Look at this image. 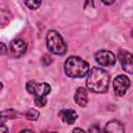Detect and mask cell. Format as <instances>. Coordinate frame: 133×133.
Instances as JSON below:
<instances>
[{"mask_svg":"<svg viewBox=\"0 0 133 133\" xmlns=\"http://www.w3.org/2000/svg\"><path fill=\"white\" fill-rule=\"evenodd\" d=\"M58 115L61 118V121L68 125H73L78 117L77 112L73 109H62L59 111Z\"/></svg>","mask_w":133,"mask_h":133,"instance_id":"9c48e42d","label":"cell"},{"mask_svg":"<svg viewBox=\"0 0 133 133\" xmlns=\"http://www.w3.org/2000/svg\"><path fill=\"white\" fill-rule=\"evenodd\" d=\"M11 14L8 10L0 9V27L7 26L11 21Z\"/></svg>","mask_w":133,"mask_h":133,"instance_id":"4fadbf2b","label":"cell"},{"mask_svg":"<svg viewBox=\"0 0 133 133\" xmlns=\"http://www.w3.org/2000/svg\"><path fill=\"white\" fill-rule=\"evenodd\" d=\"M88 71L89 64L78 56H70L64 62V73L71 78H82Z\"/></svg>","mask_w":133,"mask_h":133,"instance_id":"7a4b0ae2","label":"cell"},{"mask_svg":"<svg viewBox=\"0 0 133 133\" xmlns=\"http://www.w3.org/2000/svg\"><path fill=\"white\" fill-rule=\"evenodd\" d=\"M87 88L95 94H103L108 90L109 87V75L108 73L99 66H94L87 73L86 78Z\"/></svg>","mask_w":133,"mask_h":133,"instance_id":"6da1fadb","label":"cell"},{"mask_svg":"<svg viewBox=\"0 0 133 133\" xmlns=\"http://www.w3.org/2000/svg\"><path fill=\"white\" fill-rule=\"evenodd\" d=\"M96 61L101 66H111L115 63L116 58L115 55L108 50H100L95 54Z\"/></svg>","mask_w":133,"mask_h":133,"instance_id":"5b68a950","label":"cell"},{"mask_svg":"<svg viewBox=\"0 0 133 133\" xmlns=\"http://www.w3.org/2000/svg\"><path fill=\"white\" fill-rule=\"evenodd\" d=\"M27 51V44L21 39V38H17L10 42L9 45V53L10 56L14 58H19L21 56H23Z\"/></svg>","mask_w":133,"mask_h":133,"instance_id":"52a82bcc","label":"cell"},{"mask_svg":"<svg viewBox=\"0 0 133 133\" xmlns=\"http://www.w3.org/2000/svg\"><path fill=\"white\" fill-rule=\"evenodd\" d=\"M104 131L112 132V133H123V132H125V128L118 121H110L106 124Z\"/></svg>","mask_w":133,"mask_h":133,"instance_id":"8fae6325","label":"cell"},{"mask_svg":"<svg viewBox=\"0 0 133 133\" xmlns=\"http://www.w3.org/2000/svg\"><path fill=\"white\" fill-rule=\"evenodd\" d=\"M26 115V118L29 119V121H36L38 117H39V112L33 108H30L27 110V112L25 113Z\"/></svg>","mask_w":133,"mask_h":133,"instance_id":"9a60e30c","label":"cell"},{"mask_svg":"<svg viewBox=\"0 0 133 133\" xmlns=\"http://www.w3.org/2000/svg\"><path fill=\"white\" fill-rule=\"evenodd\" d=\"M116 0H102V2L104 3V4H106V5H110V4H112L113 2H115Z\"/></svg>","mask_w":133,"mask_h":133,"instance_id":"44dd1931","label":"cell"},{"mask_svg":"<svg viewBox=\"0 0 133 133\" xmlns=\"http://www.w3.org/2000/svg\"><path fill=\"white\" fill-rule=\"evenodd\" d=\"M46 44L48 50L54 55H63L68 49L62 36L55 30H49L47 32Z\"/></svg>","mask_w":133,"mask_h":133,"instance_id":"3957f363","label":"cell"},{"mask_svg":"<svg viewBox=\"0 0 133 133\" xmlns=\"http://www.w3.org/2000/svg\"><path fill=\"white\" fill-rule=\"evenodd\" d=\"M26 89L30 95L34 96L35 98H46L51 91V86L47 82H35V81H28L26 84Z\"/></svg>","mask_w":133,"mask_h":133,"instance_id":"277c9868","label":"cell"},{"mask_svg":"<svg viewBox=\"0 0 133 133\" xmlns=\"http://www.w3.org/2000/svg\"><path fill=\"white\" fill-rule=\"evenodd\" d=\"M118 58H119L123 70L128 74H132V68H133L132 54L127 50H121L118 53Z\"/></svg>","mask_w":133,"mask_h":133,"instance_id":"ba28073f","label":"cell"},{"mask_svg":"<svg viewBox=\"0 0 133 133\" xmlns=\"http://www.w3.org/2000/svg\"><path fill=\"white\" fill-rule=\"evenodd\" d=\"M7 53V48L5 46V44L0 43V55H5Z\"/></svg>","mask_w":133,"mask_h":133,"instance_id":"ac0fdd59","label":"cell"},{"mask_svg":"<svg viewBox=\"0 0 133 133\" xmlns=\"http://www.w3.org/2000/svg\"><path fill=\"white\" fill-rule=\"evenodd\" d=\"M2 88H3V84H2V82L0 81V90H1Z\"/></svg>","mask_w":133,"mask_h":133,"instance_id":"603a6c76","label":"cell"},{"mask_svg":"<svg viewBox=\"0 0 133 133\" xmlns=\"http://www.w3.org/2000/svg\"><path fill=\"white\" fill-rule=\"evenodd\" d=\"M130 87V80L125 75H118L113 80V90L114 94L118 97L125 96L128 88Z\"/></svg>","mask_w":133,"mask_h":133,"instance_id":"8992f818","label":"cell"},{"mask_svg":"<svg viewBox=\"0 0 133 133\" xmlns=\"http://www.w3.org/2000/svg\"><path fill=\"white\" fill-rule=\"evenodd\" d=\"M2 132H8V128L6 126H4L3 124L0 125V133H2Z\"/></svg>","mask_w":133,"mask_h":133,"instance_id":"ffe728a7","label":"cell"},{"mask_svg":"<svg viewBox=\"0 0 133 133\" xmlns=\"http://www.w3.org/2000/svg\"><path fill=\"white\" fill-rule=\"evenodd\" d=\"M25 5L31 9V10H34V9H37L39 7V5L42 4V0H23Z\"/></svg>","mask_w":133,"mask_h":133,"instance_id":"5bb4252c","label":"cell"},{"mask_svg":"<svg viewBox=\"0 0 133 133\" xmlns=\"http://www.w3.org/2000/svg\"><path fill=\"white\" fill-rule=\"evenodd\" d=\"M34 103L37 107H44L47 104V99L46 98H35Z\"/></svg>","mask_w":133,"mask_h":133,"instance_id":"2e32d148","label":"cell"},{"mask_svg":"<svg viewBox=\"0 0 133 133\" xmlns=\"http://www.w3.org/2000/svg\"><path fill=\"white\" fill-rule=\"evenodd\" d=\"M99 131H101V129L97 125H94V127H90L88 129V132H99Z\"/></svg>","mask_w":133,"mask_h":133,"instance_id":"d6986e66","label":"cell"},{"mask_svg":"<svg viewBox=\"0 0 133 133\" xmlns=\"http://www.w3.org/2000/svg\"><path fill=\"white\" fill-rule=\"evenodd\" d=\"M52 62V58L49 56V55H44V57L42 58V63L45 64V65H48Z\"/></svg>","mask_w":133,"mask_h":133,"instance_id":"e0dca14e","label":"cell"},{"mask_svg":"<svg viewBox=\"0 0 133 133\" xmlns=\"http://www.w3.org/2000/svg\"><path fill=\"white\" fill-rule=\"evenodd\" d=\"M74 101L81 107H85L88 102V96L87 91L84 87H79L77 88L75 95H74Z\"/></svg>","mask_w":133,"mask_h":133,"instance_id":"30bf717a","label":"cell"},{"mask_svg":"<svg viewBox=\"0 0 133 133\" xmlns=\"http://www.w3.org/2000/svg\"><path fill=\"white\" fill-rule=\"evenodd\" d=\"M17 117V112L12 109H6L3 111H0V125L4 124L8 119H12Z\"/></svg>","mask_w":133,"mask_h":133,"instance_id":"7c38bea8","label":"cell"},{"mask_svg":"<svg viewBox=\"0 0 133 133\" xmlns=\"http://www.w3.org/2000/svg\"><path fill=\"white\" fill-rule=\"evenodd\" d=\"M77 131H80V132H84V130H83V129H80V128H75V129L73 130V132H77Z\"/></svg>","mask_w":133,"mask_h":133,"instance_id":"7402d4cb","label":"cell"}]
</instances>
